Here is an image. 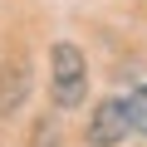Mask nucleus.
<instances>
[{
    "label": "nucleus",
    "instance_id": "f257e3e1",
    "mask_svg": "<svg viewBox=\"0 0 147 147\" xmlns=\"http://www.w3.org/2000/svg\"><path fill=\"white\" fill-rule=\"evenodd\" d=\"M49 64H54V79H49L54 103L59 108H79L84 93H88V64H84V54L74 49V44H54Z\"/></svg>",
    "mask_w": 147,
    "mask_h": 147
},
{
    "label": "nucleus",
    "instance_id": "f03ea898",
    "mask_svg": "<svg viewBox=\"0 0 147 147\" xmlns=\"http://www.w3.org/2000/svg\"><path fill=\"white\" fill-rule=\"evenodd\" d=\"M127 132H132V108H127V98H103V103L93 108L88 142H93V147H118Z\"/></svg>",
    "mask_w": 147,
    "mask_h": 147
},
{
    "label": "nucleus",
    "instance_id": "7ed1b4c3",
    "mask_svg": "<svg viewBox=\"0 0 147 147\" xmlns=\"http://www.w3.org/2000/svg\"><path fill=\"white\" fill-rule=\"evenodd\" d=\"M127 108H132V132H142V137H147V84L127 98Z\"/></svg>",
    "mask_w": 147,
    "mask_h": 147
}]
</instances>
